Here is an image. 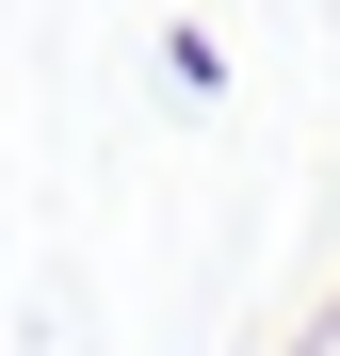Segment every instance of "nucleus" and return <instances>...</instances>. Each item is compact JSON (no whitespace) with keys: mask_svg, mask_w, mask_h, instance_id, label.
I'll use <instances>...</instances> for the list:
<instances>
[{"mask_svg":"<svg viewBox=\"0 0 340 356\" xmlns=\"http://www.w3.org/2000/svg\"><path fill=\"white\" fill-rule=\"evenodd\" d=\"M162 81H179V97H227V49H211V33L179 17V33H162Z\"/></svg>","mask_w":340,"mask_h":356,"instance_id":"obj_1","label":"nucleus"},{"mask_svg":"<svg viewBox=\"0 0 340 356\" xmlns=\"http://www.w3.org/2000/svg\"><path fill=\"white\" fill-rule=\"evenodd\" d=\"M308 356H340V308H308Z\"/></svg>","mask_w":340,"mask_h":356,"instance_id":"obj_2","label":"nucleus"}]
</instances>
